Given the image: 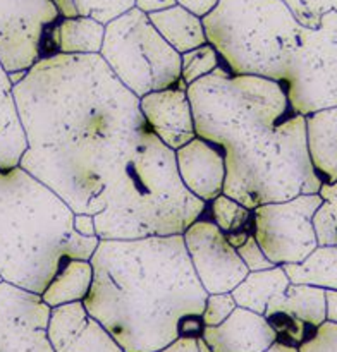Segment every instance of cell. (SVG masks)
<instances>
[{
	"mask_svg": "<svg viewBox=\"0 0 337 352\" xmlns=\"http://www.w3.org/2000/svg\"><path fill=\"white\" fill-rule=\"evenodd\" d=\"M155 352H210L202 337H181L167 347Z\"/></svg>",
	"mask_w": 337,
	"mask_h": 352,
	"instance_id": "d6a6232c",
	"label": "cell"
},
{
	"mask_svg": "<svg viewBox=\"0 0 337 352\" xmlns=\"http://www.w3.org/2000/svg\"><path fill=\"white\" fill-rule=\"evenodd\" d=\"M322 201L316 192L253 208V236L272 263H301L318 248L312 220Z\"/></svg>",
	"mask_w": 337,
	"mask_h": 352,
	"instance_id": "ba28073f",
	"label": "cell"
},
{
	"mask_svg": "<svg viewBox=\"0 0 337 352\" xmlns=\"http://www.w3.org/2000/svg\"><path fill=\"white\" fill-rule=\"evenodd\" d=\"M289 284H291V280H289L284 268L275 265V267L267 268V270L250 272L230 291V294H232L237 306L251 309L258 315H263L268 301L274 296L284 294Z\"/></svg>",
	"mask_w": 337,
	"mask_h": 352,
	"instance_id": "ac0fdd59",
	"label": "cell"
},
{
	"mask_svg": "<svg viewBox=\"0 0 337 352\" xmlns=\"http://www.w3.org/2000/svg\"><path fill=\"white\" fill-rule=\"evenodd\" d=\"M74 230L83 237H96L95 219L86 213H74Z\"/></svg>",
	"mask_w": 337,
	"mask_h": 352,
	"instance_id": "e575fe53",
	"label": "cell"
},
{
	"mask_svg": "<svg viewBox=\"0 0 337 352\" xmlns=\"http://www.w3.org/2000/svg\"><path fill=\"white\" fill-rule=\"evenodd\" d=\"M50 309V306L41 299V294L10 282H0V316L3 318L24 323L33 329L47 330Z\"/></svg>",
	"mask_w": 337,
	"mask_h": 352,
	"instance_id": "ffe728a7",
	"label": "cell"
},
{
	"mask_svg": "<svg viewBox=\"0 0 337 352\" xmlns=\"http://www.w3.org/2000/svg\"><path fill=\"white\" fill-rule=\"evenodd\" d=\"M175 165L184 188L202 201L210 203L224 192L226 158L222 148L195 136L175 150Z\"/></svg>",
	"mask_w": 337,
	"mask_h": 352,
	"instance_id": "7c38bea8",
	"label": "cell"
},
{
	"mask_svg": "<svg viewBox=\"0 0 337 352\" xmlns=\"http://www.w3.org/2000/svg\"><path fill=\"white\" fill-rule=\"evenodd\" d=\"M236 251L250 272L267 270V268L275 267V265L272 263L267 256H265V253L261 251L260 244L257 243V239H254L253 234H251V236H248V239L244 241L241 246H237Z\"/></svg>",
	"mask_w": 337,
	"mask_h": 352,
	"instance_id": "1f68e13d",
	"label": "cell"
},
{
	"mask_svg": "<svg viewBox=\"0 0 337 352\" xmlns=\"http://www.w3.org/2000/svg\"><path fill=\"white\" fill-rule=\"evenodd\" d=\"M296 349L298 352H337V323L325 320Z\"/></svg>",
	"mask_w": 337,
	"mask_h": 352,
	"instance_id": "f1b7e54d",
	"label": "cell"
},
{
	"mask_svg": "<svg viewBox=\"0 0 337 352\" xmlns=\"http://www.w3.org/2000/svg\"><path fill=\"white\" fill-rule=\"evenodd\" d=\"M0 352H54L47 330L0 316Z\"/></svg>",
	"mask_w": 337,
	"mask_h": 352,
	"instance_id": "603a6c76",
	"label": "cell"
},
{
	"mask_svg": "<svg viewBox=\"0 0 337 352\" xmlns=\"http://www.w3.org/2000/svg\"><path fill=\"white\" fill-rule=\"evenodd\" d=\"M325 301H327V322L337 323V291H325Z\"/></svg>",
	"mask_w": 337,
	"mask_h": 352,
	"instance_id": "74e56055",
	"label": "cell"
},
{
	"mask_svg": "<svg viewBox=\"0 0 337 352\" xmlns=\"http://www.w3.org/2000/svg\"><path fill=\"white\" fill-rule=\"evenodd\" d=\"M186 251L206 294L230 292L250 270L206 210L182 232Z\"/></svg>",
	"mask_w": 337,
	"mask_h": 352,
	"instance_id": "30bf717a",
	"label": "cell"
},
{
	"mask_svg": "<svg viewBox=\"0 0 337 352\" xmlns=\"http://www.w3.org/2000/svg\"><path fill=\"white\" fill-rule=\"evenodd\" d=\"M54 0H0V64L7 72L28 71L55 54L52 30L61 19Z\"/></svg>",
	"mask_w": 337,
	"mask_h": 352,
	"instance_id": "9c48e42d",
	"label": "cell"
},
{
	"mask_svg": "<svg viewBox=\"0 0 337 352\" xmlns=\"http://www.w3.org/2000/svg\"><path fill=\"white\" fill-rule=\"evenodd\" d=\"M72 3L78 16H89L102 24L134 7V0H72Z\"/></svg>",
	"mask_w": 337,
	"mask_h": 352,
	"instance_id": "4316f807",
	"label": "cell"
},
{
	"mask_svg": "<svg viewBox=\"0 0 337 352\" xmlns=\"http://www.w3.org/2000/svg\"><path fill=\"white\" fill-rule=\"evenodd\" d=\"M312 222L318 246H337V222L325 201L316 208Z\"/></svg>",
	"mask_w": 337,
	"mask_h": 352,
	"instance_id": "4dcf8cb0",
	"label": "cell"
},
{
	"mask_svg": "<svg viewBox=\"0 0 337 352\" xmlns=\"http://www.w3.org/2000/svg\"><path fill=\"white\" fill-rule=\"evenodd\" d=\"M0 282H3V277H2V274H0Z\"/></svg>",
	"mask_w": 337,
	"mask_h": 352,
	"instance_id": "ab89813d",
	"label": "cell"
},
{
	"mask_svg": "<svg viewBox=\"0 0 337 352\" xmlns=\"http://www.w3.org/2000/svg\"><path fill=\"white\" fill-rule=\"evenodd\" d=\"M265 352H298V349L292 346H289V344H284V342H281V340H277V342H275L270 349H267Z\"/></svg>",
	"mask_w": 337,
	"mask_h": 352,
	"instance_id": "f35d334b",
	"label": "cell"
},
{
	"mask_svg": "<svg viewBox=\"0 0 337 352\" xmlns=\"http://www.w3.org/2000/svg\"><path fill=\"white\" fill-rule=\"evenodd\" d=\"M275 313L291 315L312 329H316L325 322V289L308 284H289L284 294L274 296L268 301L263 316L267 318Z\"/></svg>",
	"mask_w": 337,
	"mask_h": 352,
	"instance_id": "2e32d148",
	"label": "cell"
},
{
	"mask_svg": "<svg viewBox=\"0 0 337 352\" xmlns=\"http://www.w3.org/2000/svg\"><path fill=\"white\" fill-rule=\"evenodd\" d=\"M217 2H219V0H175L177 6L184 7V9H188L189 12L196 14L198 17L206 16V14L217 6Z\"/></svg>",
	"mask_w": 337,
	"mask_h": 352,
	"instance_id": "836d02e7",
	"label": "cell"
},
{
	"mask_svg": "<svg viewBox=\"0 0 337 352\" xmlns=\"http://www.w3.org/2000/svg\"><path fill=\"white\" fill-rule=\"evenodd\" d=\"M318 195L322 196L323 201L330 206L332 210V215L337 222V181L334 184H322Z\"/></svg>",
	"mask_w": 337,
	"mask_h": 352,
	"instance_id": "8d00e7d4",
	"label": "cell"
},
{
	"mask_svg": "<svg viewBox=\"0 0 337 352\" xmlns=\"http://www.w3.org/2000/svg\"><path fill=\"white\" fill-rule=\"evenodd\" d=\"M91 282L93 267L89 260H67L48 282L45 291L41 292V299L50 308L85 301L91 289Z\"/></svg>",
	"mask_w": 337,
	"mask_h": 352,
	"instance_id": "d6986e66",
	"label": "cell"
},
{
	"mask_svg": "<svg viewBox=\"0 0 337 352\" xmlns=\"http://www.w3.org/2000/svg\"><path fill=\"white\" fill-rule=\"evenodd\" d=\"M146 16L155 30L160 33V36L179 54H186L193 48L208 43L202 17L189 12L188 9L177 3L168 9L146 14Z\"/></svg>",
	"mask_w": 337,
	"mask_h": 352,
	"instance_id": "9a60e30c",
	"label": "cell"
},
{
	"mask_svg": "<svg viewBox=\"0 0 337 352\" xmlns=\"http://www.w3.org/2000/svg\"><path fill=\"white\" fill-rule=\"evenodd\" d=\"M291 284H308L337 291V246H318L305 261L284 265Z\"/></svg>",
	"mask_w": 337,
	"mask_h": 352,
	"instance_id": "44dd1931",
	"label": "cell"
},
{
	"mask_svg": "<svg viewBox=\"0 0 337 352\" xmlns=\"http://www.w3.org/2000/svg\"><path fill=\"white\" fill-rule=\"evenodd\" d=\"M236 301H234L230 292H222V294H208L205 301V308L202 313L203 327H217L236 309Z\"/></svg>",
	"mask_w": 337,
	"mask_h": 352,
	"instance_id": "83f0119b",
	"label": "cell"
},
{
	"mask_svg": "<svg viewBox=\"0 0 337 352\" xmlns=\"http://www.w3.org/2000/svg\"><path fill=\"white\" fill-rule=\"evenodd\" d=\"M188 86L184 82L157 89L140 98V109L151 133L171 150L184 146L196 136Z\"/></svg>",
	"mask_w": 337,
	"mask_h": 352,
	"instance_id": "8fae6325",
	"label": "cell"
},
{
	"mask_svg": "<svg viewBox=\"0 0 337 352\" xmlns=\"http://www.w3.org/2000/svg\"><path fill=\"white\" fill-rule=\"evenodd\" d=\"M89 263L93 282L83 305L124 352H155L181 337H199L208 294L182 234L100 239Z\"/></svg>",
	"mask_w": 337,
	"mask_h": 352,
	"instance_id": "3957f363",
	"label": "cell"
},
{
	"mask_svg": "<svg viewBox=\"0 0 337 352\" xmlns=\"http://www.w3.org/2000/svg\"><path fill=\"white\" fill-rule=\"evenodd\" d=\"M220 65H222V58L210 43L193 48L186 54H181V81L189 86L191 82L208 76Z\"/></svg>",
	"mask_w": 337,
	"mask_h": 352,
	"instance_id": "d4e9b609",
	"label": "cell"
},
{
	"mask_svg": "<svg viewBox=\"0 0 337 352\" xmlns=\"http://www.w3.org/2000/svg\"><path fill=\"white\" fill-rule=\"evenodd\" d=\"M105 36V24L89 16L61 17L52 30V43L57 54H100Z\"/></svg>",
	"mask_w": 337,
	"mask_h": 352,
	"instance_id": "e0dca14e",
	"label": "cell"
},
{
	"mask_svg": "<svg viewBox=\"0 0 337 352\" xmlns=\"http://www.w3.org/2000/svg\"><path fill=\"white\" fill-rule=\"evenodd\" d=\"M54 352H124V349L109 330L89 315L72 336L54 347Z\"/></svg>",
	"mask_w": 337,
	"mask_h": 352,
	"instance_id": "7402d4cb",
	"label": "cell"
},
{
	"mask_svg": "<svg viewBox=\"0 0 337 352\" xmlns=\"http://www.w3.org/2000/svg\"><path fill=\"white\" fill-rule=\"evenodd\" d=\"M12 93L28 138L19 167L72 213L93 215L98 239L175 236L205 213L179 177L175 151L100 54L40 58Z\"/></svg>",
	"mask_w": 337,
	"mask_h": 352,
	"instance_id": "6da1fadb",
	"label": "cell"
},
{
	"mask_svg": "<svg viewBox=\"0 0 337 352\" xmlns=\"http://www.w3.org/2000/svg\"><path fill=\"white\" fill-rule=\"evenodd\" d=\"M299 26L316 30L330 10L337 12V0H282Z\"/></svg>",
	"mask_w": 337,
	"mask_h": 352,
	"instance_id": "484cf974",
	"label": "cell"
},
{
	"mask_svg": "<svg viewBox=\"0 0 337 352\" xmlns=\"http://www.w3.org/2000/svg\"><path fill=\"white\" fill-rule=\"evenodd\" d=\"M98 237L74 230V213L36 177L14 167L0 170V274L41 294L67 260H89Z\"/></svg>",
	"mask_w": 337,
	"mask_h": 352,
	"instance_id": "277c9868",
	"label": "cell"
},
{
	"mask_svg": "<svg viewBox=\"0 0 337 352\" xmlns=\"http://www.w3.org/2000/svg\"><path fill=\"white\" fill-rule=\"evenodd\" d=\"M199 337L210 352H265L277 342V332L263 315L236 306L217 327H203Z\"/></svg>",
	"mask_w": 337,
	"mask_h": 352,
	"instance_id": "4fadbf2b",
	"label": "cell"
},
{
	"mask_svg": "<svg viewBox=\"0 0 337 352\" xmlns=\"http://www.w3.org/2000/svg\"><path fill=\"white\" fill-rule=\"evenodd\" d=\"M172 6H175V0H134V7L144 14L158 12Z\"/></svg>",
	"mask_w": 337,
	"mask_h": 352,
	"instance_id": "d590c367",
	"label": "cell"
},
{
	"mask_svg": "<svg viewBox=\"0 0 337 352\" xmlns=\"http://www.w3.org/2000/svg\"><path fill=\"white\" fill-rule=\"evenodd\" d=\"M186 91L196 136L224 151V195L253 210L320 191L305 116L292 109L277 81L232 74L220 65Z\"/></svg>",
	"mask_w": 337,
	"mask_h": 352,
	"instance_id": "7a4b0ae2",
	"label": "cell"
},
{
	"mask_svg": "<svg viewBox=\"0 0 337 352\" xmlns=\"http://www.w3.org/2000/svg\"><path fill=\"white\" fill-rule=\"evenodd\" d=\"M12 86L14 85L9 79V72L0 64V131L9 126L21 124L16 100H14Z\"/></svg>",
	"mask_w": 337,
	"mask_h": 352,
	"instance_id": "f546056e",
	"label": "cell"
},
{
	"mask_svg": "<svg viewBox=\"0 0 337 352\" xmlns=\"http://www.w3.org/2000/svg\"><path fill=\"white\" fill-rule=\"evenodd\" d=\"M292 109L301 116L337 107V12L322 17L316 30H301L281 82Z\"/></svg>",
	"mask_w": 337,
	"mask_h": 352,
	"instance_id": "52a82bcc",
	"label": "cell"
},
{
	"mask_svg": "<svg viewBox=\"0 0 337 352\" xmlns=\"http://www.w3.org/2000/svg\"><path fill=\"white\" fill-rule=\"evenodd\" d=\"M306 148L322 184L337 181V107L305 116Z\"/></svg>",
	"mask_w": 337,
	"mask_h": 352,
	"instance_id": "5bb4252c",
	"label": "cell"
},
{
	"mask_svg": "<svg viewBox=\"0 0 337 352\" xmlns=\"http://www.w3.org/2000/svg\"><path fill=\"white\" fill-rule=\"evenodd\" d=\"M100 57L138 98L182 82L181 54L160 36L146 14L136 7L105 24Z\"/></svg>",
	"mask_w": 337,
	"mask_h": 352,
	"instance_id": "8992f818",
	"label": "cell"
},
{
	"mask_svg": "<svg viewBox=\"0 0 337 352\" xmlns=\"http://www.w3.org/2000/svg\"><path fill=\"white\" fill-rule=\"evenodd\" d=\"M206 215L226 236L241 230L253 232V210L246 208L224 192L206 203Z\"/></svg>",
	"mask_w": 337,
	"mask_h": 352,
	"instance_id": "cb8c5ba5",
	"label": "cell"
},
{
	"mask_svg": "<svg viewBox=\"0 0 337 352\" xmlns=\"http://www.w3.org/2000/svg\"><path fill=\"white\" fill-rule=\"evenodd\" d=\"M202 21L227 71L284 81L303 26L282 0H219Z\"/></svg>",
	"mask_w": 337,
	"mask_h": 352,
	"instance_id": "5b68a950",
	"label": "cell"
}]
</instances>
